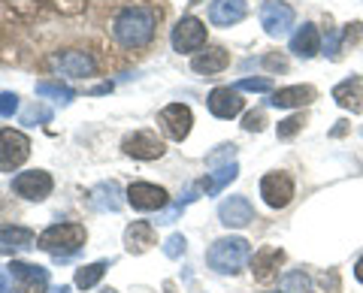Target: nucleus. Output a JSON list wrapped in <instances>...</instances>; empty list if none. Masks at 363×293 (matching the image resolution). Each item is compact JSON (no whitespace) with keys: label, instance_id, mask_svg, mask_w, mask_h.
<instances>
[{"label":"nucleus","instance_id":"32","mask_svg":"<svg viewBox=\"0 0 363 293\" xmlns=\"http://www.w3.org/2000/svg\"><path fill=\"white\" fill-rule=\"evenodd\" d=\"M164 254H167V257H173V260H176L179 254H185V236H179V233L169 236V239L164 242Z\"/></svg>","mask_w":363,"mask_h":293},{"label":"nucleus","instance_id":"22","mask_svg":"<svg viewBox=\"0 0 363 293\" xmlns=\"http://www.w3.org/2000/svg\"><path fill=\"white\" fill-rule=\"evenodd\" d=\"M333 100L342 109L351 112H363V88H360V79H345L333 88Z\"/></svg>","mask_w":363,"mask_h":293},{"label":"nucleus","instance_id":"16","mask_svg":"<svg viewBox=\"0 0 363 293\" xmlns=\"http://www.w3.org/2000/svg\"><path fill=\"white\" fill-rule=\"evenodd\" d=\"M218 218L224 227H245L255 221V209L245 197H227L218 206Z\"/></svg>","mask_w":363,"mask_h":293},{"label":"nucleus","instance_id":"9","mask_svg":"<svg viewBox=\"0 0 363 293\" xmlns=\"http://www.w3.org/2000/svg\"><path fill=\"white\" fill-rule=\"evenodd\" d=\"M52 176L45 173V170H30V173H18L13 178V190L18 197H25V200H33V202H43L45 197L52 194Z\"/></svg>","mask_w":363,"mask_h":293},{"label":"nucleus","instance_id":"26","mask_svg":"<svg viewBox=\"0 0 363 293\" xmlns=\"http://www.w3.org/2000/svg\"><path fill=\"white\" fill-rule=\"evenodd\" d=\"M104 272H106V260H97V263H91V266H82L76 272V287H82V290L94 287L97 281L104 278Z\"/></svg>","mask_w":363,"mask_h":293},{"label":"nucleus","instance_id":"29","mask_svg":"<svg viewBox=\"0 0 363 293\" xmlns=\"http://www.w3.org/2000/svg\"><path fill=\"white\" fill-rule=\"evenodd\" d=\"M37 94H40V97H61V100H70V97H73L70 88L61 85V82H40V85H37Z\"/></svg>","mask_w":363,"mask_h":293},{"label":"nucleus","instance_id":"40","mask_svg":"<svg viewBox=\"0 0 363 293\" xmlns=\"http://www.w3.org/2000/svg\"><path fill=\"white\" fill-rule=\"evenodd\" d=\"M104 293H116V290H112V287H109V290H104Z\"/></svg>","mask_w":363,"mask_h":293},{"label":"nucleus","instance_id":"31","mask_svg":"<svg viewBox=\"0 0 363 293\" xmlns=\"http://www.w3.org/2000/svg\"><path fill=\"white\" fill-rule=\"evenodd\" d=\"M264 124H267L264 112L255 109V112H248V115L242 118V130H248V133H260V130H264Z\"/></svg>","mask_w":363,"mask_h":293},{"label":"nucleus","instance_id":"28","mask_svg":"<svg viewBox=\"0 0 363 293\" xmlns=\"http://www.w3.org/2000/svg\"><path fill=\"white\" fill-rule=\"evenodd\" d=\"M281 293H309V278L303 272H288L281 278Z\"/></svg>","mask_w":363,"mask_h":293},{"label":"nucleus","instance_id":"10","mask_svg":"<svg viewBox=\"0 0 363 293\" xmlns=\"http://www.w3.org/2000/svg\"><path fill=\"white\" fill-rule=\"evenodd\" d=\"M260 25L269 37H285V33L294 28V9L281 0H264L260 6Z\"/></svg>","mask_w":363,"mask_h":293},{"label":"nucleus","instance_id":"27","mask_svg":"<svg viewBox=\"0 0 363 293\" xmlns=\"http://www.w3.org/2000/svg\"><path fill=\"white\" fill-rule=\"evenodd\" d=\"M306 112H297V115H288L285 121H279V139H291V137H297V133L306 127Z\"/></svg>","mask_w":363,"mask_h":293},{"label":"nucleus","instance_id":"1","mask_svg":"<svg viewBox=\"0 0 363 293\" xmlns=\"http://www.w3.org/2000/svg\"><path fill=\"white\" fill-rule=\"evenodd\" d=\"M161 9L157 6H124L116 13L112 18V37H116L124 49H145L152 46L155 33H157V25H161Z\"/></svg>","mask_w":363,"mask_h":293},{"label":"nucleus","instance_id":"33","mask_svg":"<svg viewBox=\"0 0 363 293\" xmlns=\"http://www.w3.org/2000/svg\"><path fill=\"white\" fill-rule=\"evenodd\" d=\"M16 109H18V97L16 94H9V91L0 94V118H13Z\"/></svg>","mask_w":363,"mask_h":293},{"label":"nucleus","instance_id":"14","mask_svg":"<svg viewBox=\"0 0 363 293\" xmlns=\"http://www.w3.org/2000/svg\"><path fill=\"white\" fill-rule=\"evenodd\" d=\"M9 272H13V278L18 281L13 293H45V287H49V272H45L43 266L13 260L9 263Z\"/></svg>","mask_w":363,"mask_h":293},{"label":"nucleus","instance_id":"11","mask_svg":"<svg viewBox=\"0 0 363 293\" xmlns=\"http://www.w3.org/2000/svg\"><path fill=\"white\" fill-rule=\"evenodd\" d=\"M55 67H58V73L70 79L97 76V61L91 58V52H82V49H67L61 54H55Z\"/></svg>","mask_w":363,"mask_h":293},{"label":"nucleus","instance_id":"13","mask_svg":"<svg viewBox=\"0 0 363 293\" xmlns=\"http://www.w3.org/2000/svg\"><path fill=\"white\" fill-rule=\"evenodd\" d=\"M206 106H209V112L215 118H236L245 109V100H242V91L236 85L233 88L224 85V88H215V91L209 94Z\"/></svg>","mask_w":363,"mask_h":293},{"label":"nucleus","instance_id":"2","mask_svg":"<svg viewBox=\"0 0 363 293\" xmlns=\"http://www.w3.org/2000/svg\"><path fill=\"white\" fill-rule=\"evenodd\" d=\"M248 257H252V245L242 236H227V239L212 242V248L206 251V263L221 275H236Z\"/></svg>","mask_w":363,"mask_h":293},{"label":"nucleus","instance_id":"15","mask_svg":"<svg viewBox=\"0 0 363 293\" xmlns=\"http://www.w3.org/2000/svg\"><path fill=\"white\" fill-rule=\"evenodd\" d=\"M227 64H230V52L224 46H206L191 58V70L200 73V76H215V73L227 70Z\"/></svg>","mask_w":363,"mask_h":293},{"label":"nucleus","instance_id":"23","mask_svg":"<svg viewBox=\"0 0 363 293\" xmlns=\"http://www.w3.org/2000/svg\"><path fill=\"white\" fill-rule=\"evenodd\" d=\"M33 230L28 227H13V224H0V245H13V248H33Z\"/></svg>","mask_w":363,"mask_h":293},{"label":"nucleus","instance_id":"24","mask_svg":"<svg viewBox=\"0 0 363 293\" xmlns=\"http://www.w3.org/2000/svg\"><path fill=\"white\" fill-rule=\"evenodd\" d=\"M236 173H240V166H236V163H227V166H221L218 173H212V176L203 178L200 188L206 190V194H221L224 185H227V182H233V178H236Z\"/></svg>","mask_w":363,"mask_h":293},{"label":"nucleus","instance_id":"36","mask_svg":"<svg viewBox=\"0 0 363 293\" xmlns=\"http://www.w3.org/2000/svg\"><path fill=\"white\" fill-rule=\"evenodd\" d=\"M264 67H267V70H288V61L281 58V54H267Z\"/></svg>","mask_w":363,"mask_h":293},{"label":"nucleus","instance_id":"3","mask_svg":"<svg viewBox=\"0 0 363 293\" xmlns=\"http://www.w3.org/2000/svg\"><path fill=\"white\" fill-rule=\"evenodd\" d=\"M85 239H88V233L82 224H52L49 230H43L37 236V248L55 254L58 260H67V257L76 254L85 245Z\"/></svg>","mask_w":363,"mask_h":293},{"label":"nucleus","instance_id":"7","mask_svg":"<svg viewBox=\"0 0 363 293\" xmlns=\"http://www.w3.org/2000/svg\"><path fill=\"white\" fill-rule=\"evenodd\" d=\"M260 197L269 209H285L294 200V178L288 173H267L260 178Z\"/></svg>","mask_w":363,"mask_h":293},{"label":"nucleus","instance_id":"30","mask_svg":"<svg viewBox=\"0 0 363 293\" xmlns=\"http://www.w3.org/2000/svg\"><path fill=\"white\" fill-rule=\"evenodd\" d=\"M236 88H240V91H252V94H267V91H272V79H242Z\"/></svg>","mask_w":363,"mask_h":293},{"label":"nucleus","instance_id":"39","mask_svg":"<svg viewBox=\"0 0 363 293\" xmlns=\"http://www.w3.org/2000/svg\"><path fill=\"white\" fill-rule=\"evenodd\" d=\"M0 293H9V290H6V278H4V275H0Z\"/></svg>","mask_w":363,"mask_h":293},{"label":"nucleus","instance_id":"8","mask_svg":"<svg viewBox=\"0 0 363 293\" xmlns=\"http://www.w3.org/2000/svg\"><path fill=\"white\" fill-rule=\"evenodd\" d=\"M157 124H161V130L167 133L169 139H188L191 133V124H194V115H191V109L185 103H169L161 109V115H157Z\"/></svg>","mask_w":363,"mask_h":293},{"label":"nucleus","instance_id":"25","mask_svg":"<svg viewBox=\"0 0 363 293\" xmlns=\"http://www.w3.org/2000/svg\"><path fill=\"white\" fill-rule=\"evenodd\" d=\"M116 194H118V188L116 185H100L97 190H94V197H91V202H94V209H100V212H118V206L121 202L116 200Z\"/></svg>","mask_w":363,"mask_h":293},{"label":"nucleus","instance_id":"17","mask_svg":"<svg viewBox=\"0 0 363 293\" xmlns=\"http://www.w3.org/2000/svg\"><path fill=\"white\" fill-rule=\"evenodd\" d=\"M248 13V4L245 0H215L209 4V21L218 28H230L236 21H242Z\"/></svg>","mask_w":363,"mask_h":293},{"label":"nucleus","instance_id":"38","mask_svg":"<svg viewBox=\"0 0 363 293\" xmlns=\"http://www.w3.org/2000/svg\"><path fill=\"white\" fill-rule=\"evenodd\" d=\"M354 278H357L360 285H363V257H360V260H357V266H354Z\"/></svg>","mask_w":363,"mask_h":293},{"label":"nucleus","instance_id":"34","mask_svg":"<svg viewBox=\"0 0 363 293\" xmlns=\"http://www.w3.org/2000/svg\"><path fill=\"white\" fill-rule=\"evenodd\" d=\"M49 118H52V112L45 109V106H30L25 112V121H49Z\"/></svg>","mask_w":363,"mask_h":293},{"label":"nucleus","instance_id":"12","mask_svg":"<svg viewBox=\"0 0 363 293\" xmlns=\"http://www.w3.org/2000/svg\"><path fill=\"white\" fill-rule=\"evenodd\" d=\"M128 202L136 209V212H161L169 197H167V190L164 188H157V185H149V182H133L128 188Z\"/></svg>","mask_w":363,"mask_h":293},{"label":"nucleus","instance_id":"21","mask_svg":"<svg viewBox=\"0 0 363 293\" xmlns=\"http://www.w3.org/2000/svg\"><path fill=\"white\" fill-rule=\"evenodd\" d=\"M291 52L297 54V58H315V54L321 52V33H318V28L315 25H303L297 33H294Z\"/></svg>","mask_w":363,"mask_h":293},{"label":"nucleus","instance_id":"19","mask_svg":"<svg viewBox=\"0 0 363 293\" xmlns=\"http://www.w3.org/2000/svg\"><path fill=\"white\" fill-rule=\"evenodd\" d=\"M281 263H285V251H281V248L267 245V248H260V251L252 257V272H255L257 281H269L272 275L279 272Z\"/></svg>","mask_w":363,"mask_h":293},{"label":"nucleus","instance_id":"4","mask_svg":"<svg viewBox=\"0 0 363 293\" xmlns=\"http://www.w3.org/2000/svg\"><path fill=\"white\" fill-rule=\"evenodd\" d=\"M30 157V139L21 130H0V173H16Z\"/></svg>","mask_w":363,"mask_h":293},{"label":"nucleus","instance_id":"20","mask_svg":"<svg viewBox=\"0 0 363 293\" xmlns=\"http://www.w3.org/2000/svg\"><path fill=\"white\" fill-rule=\"evenodd\" d=\"M155 245V224L149 221H133L128 230H124V248L130 254H145Z\"/></svg>","mask_w":363,"mask_h":293},{"label":"nucleus","instance_id":"35","mask_svg":"<svg viewBox=\"0 0 363 293\" xmlns=\"http://www.w3.org/2000/svg\"><path fill=\"white\" fill-rule=\"evenodd\" d=\"M360 37H363V25H360V21L348 25L345 33H342V40H345V42H360Z\"/></svg>","mask_w":363,"mask_h":293},{"label":"nucleus","instance_id":"6","mask_svg":"<svg viewBox=\"0 0 363 293\" xmlns=\"http://www.w3.org/2000/svg\"><path fill=\"white\" fill-rule=\"evenodd\" d=\"M121 149H124V154L136 157V161H157V157H164L167 145L155 130H136L130 137H124Z\"/></svg>","mask_w":363,"mask_h":293},{"label":"nucleus","instance_id":"18","mask_svg":"<svg viewBox=\"0 0 363 293\" xmlns=\"http://www.w3.org/2000/svg\"><path fill=\"white\" fill-rule=\"evenodd\" d=\"M315 97H318V91L312 85H291V88H279V91H272L269 103L276 109H297V106H309Z\"/></svg>","mask_w":363,"mask_h":293},{"label":"nucleus","instance_id":"37","mask_svg":"<svg viewBox=\"0 0 363 293\" xmlns=\"http://www.w3.org/2000/svg\"><path fill=\"white\" fill-rule=\"evenodd\" d=\"M324 54H330V58H339V37L336 33H330V37H327V52Z\"/></svg>","mask_w":363,"mask_h":293},{"label":"nucleus","instance_id":"5","mask_svg":"<svg viewBox=\"0 0 363 293\" xmlns=\"http://www.w3.org/2000/svg\"><path fill=\"white\" fill-rule=\"evenodd\" d=\"M169 40H173V49L182 52V54L200 52L203 46H206V25H203L200 18H194V16H185L173 28V37Z\"/></svg>","mask_w":363,"mask_h":293}]
</instances>
